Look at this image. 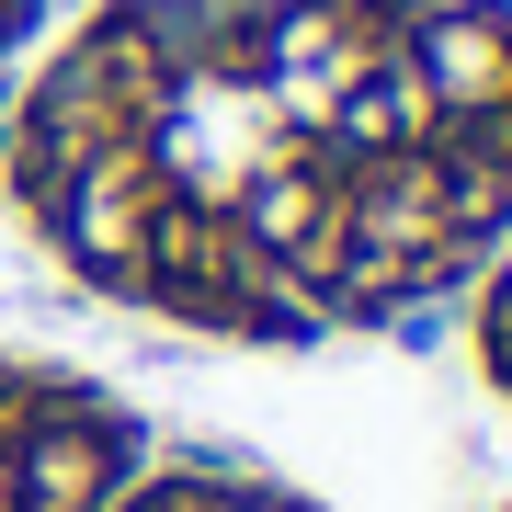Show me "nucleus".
<instances>
[{
    "label": "nucleus",
    "mask_w": 512,
    "mask_h": 512,
    "mask_svg": "<svg viewBox=\"0 0 512 512\" xmlns=\"http://www.w3.org/2000/svg\"><path fill=\"white\" fill-rule=\"evenodd\" d=\"M12 205L80 285L194 330H330L512 228V12L103 0L12 114Z\"/></svg>",
    "instance_id": "1"
},
{
    "label": "nucleus",
    "mask_w": 512,
    "mask_h": 512,
    "mask_svg": "<svg viewBox=\"0 0 512 512\" xmlns=\"http://www.w3.org/2000/svg\"><path fill=\"white\" fill-rule=\"evenodd\" d=\"M35 12H46V0H0V46H12V35H23Z\"/></svg>",
    "instance_id": "5"
},
{
    "label": "nucleus",
    "mask_w": 512,
    "mask_h": 512,
    "mask_svg": "<svg viewBox=\"0 0 512 512\" xmlns=\"http://www.w3.org/2000/svg\"><path fill=\"white\" fill-rule=\"evenodd\" d=\"M103 512H296V501L251 478H148V490H114Z\"/></svg>",
    "instance_id": "3"
},
{
    "label": "nucleus",
    "mask_w": 512,
    "mask_h": 512,
    "mask_svg": "<svg viewBox=\"0 0 512 512\" xmlns=\"http://www.w3.org/2000/svg\"><path fill=\"white\" fill-rule=\"evenodd\" d=\"M137 467V433L80 376L0 353V512H103Z\"/></svg>",
    "instance_id": "2"
},
{
    "label": "nucleus",
    "mask_w": 512,
    "mask_h": 512,
    "mask_svg": "<svg viewBox=\"0 0 512 512\" xmlns=\"http://www.w3.org/2000/svg\"><path fill=\"white\" fill-rule=\"evenodd\" d=\"M478 353H490V376L512 387V251H501V274H490V308H478Z\"/></svg>",
    "instance_id": "4"
}]
</instances>
